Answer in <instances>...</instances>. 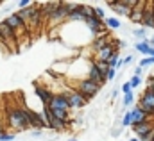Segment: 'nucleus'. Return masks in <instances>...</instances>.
<instances>
[{"label": "nucleus", "instance_id": "obj_32", "mask_svg": "<svg viewBox=\"0 0 154 141\" xmlns=\"http://www.w3.org/2000/svg\"><path fill=\"white\" fill-rule=\"evenodd\" d=\"M118 95H120V88H115V89L111 91V98L115 100V98H116V97H118Z\"/></svg>", "mask_w": 154, "mask_h": 141}, {"label": "nucleus", "instance_id": "obj_34", "mask_svg": "<svg viewBox=\"0 0 154 141\" xmlns=\"http://www.w3.org/2000/svg\"><path fill=\"white\" fill-rule=\"evenodd\" d=\"M147 141H154V129H152V132L149 134V138H147Z\"/></svg>", "mask_w": 154, "mask_h": 141}, {"label": "nucleus", "instance_id": "obj_14", "mask_svg": "<svg viewBox=\"0 0 154 141\" xmlns=\"http://www.w3.org/2000/svg\"><path fill=\"white\" fill-rule=\"evenodd\" d=\"M131 116H133V127L136 125H142V123H147L149 122V114L143 112L138 106H134V109H131Z\"/></svg>", "mask_w": 154, "mask_h": 141}, {"label": "nucleus", "instance_id": "obj_19", "mask_svg": "<svg viewBox=\"0 0 154 141\" xmlns=\"http://www.w3.org/2000/svg\"><path fill=\"white\" fill-rule=\"evenodd\" d=\"M134 50L136 52H140L142 56H145V57H149V52H151V46L145 43V41H136L134 43Z\"/></svg>", "mask_w": 154, "mask_h": 141}, {"label": "nucleus", "instance_id": "obj_30", "mask_svg": "<svg viewBox=\"0 0 154 141\" xmlns=\"http://www.w3.org/2000/svg\"><path fill=\"white\" fill-rule=\"evenodd\" d=\"M142 71H143V68L138 64V66H134V68H133V75H138V77H142Z\"/></svg>", "mask_w": 154, "mask_h": 141}, {"label": "nucleus", "instance_id": "obj_13", "mask_svg": "<svg viewBox=\"0 0 154 141\" xmlns=\"http://www.w3.org/2000/svg\"><path fill=\"white\" fill-rule=\"evenodd\" d=\"M116 52H118V46H116V43H111V45H108L106 48H102L100 52H97L95 54V59H100V61H109L113 56H115Z\"/></svg>", "mask_w": 154, "mask_h": 141}, {"label": "nucleus", "instance_id": "obj_1", "mask_svg": "<svg viewBox=\"0 0 154 141\" xmlns=\"http://www.w3.org/2000/svg\"><path fill=\"white\" fill-rule=\"evenodd\" d=\"M7 123L16 132H23V130L31 129V123H29V118H27L23 107H11L7 111Z\"/></svg>", "mask_w": 154, "mask_h": 141}, {"label": "nucleus", "instance_id": "obj_23", "mask_svg": "<svg viewBox=\"0 0 154 141\" xmlns=\"http://www.w3.org/2000/svg\"><path fill=\"white\" fill-rule=\"evenodd\" d=\"M122 127L125 129V127H133V116H131V111H127L125 114H124V118H122Z\"/></svg>", "mask_w": 154, "mask_h": 141}, {"label": "nucleus", "instance_id": "obj_3", "mask_svg": "<svg viewBox=\"0 0 154 141\" xmlns=\"http://www.w3.org/2000/svg\"><path fill=\"white\" fill-rule=\"evenodd\" d=\"M63 95L66 97V100H68V104H70V109H82L84 106H88L90 102L86 100V97L84 95H81L77 89L74 88H70V89H65L63 91Z\"/></svg>", "mask_w": 154, "mask_h": 141}, {"label": "nucleus", "instance_id": "obj_39", "mask_svg": "<svg viewBox=\"0 0 154 141\" xmlns=\"http://www.w3.org/2000/svg\"><path fill=\"white\" fill-rule=\"evenodd\" d=\"M0 5H2V0H0Z\"/></svg>", "mask_w": 154, "mask_h": 141}, {"label": "nucleus", "instance_id": "obj_2", "mask_svg": "<svg viewBox=\"0 0 154 141\" xmlns=\"http://www.w3.org/2000/svg\"><path fill=\"white\" fill-rule=\"evenodd\" d=\"M74 89H77L81 95H84L86 97V100L88 102H91L99 93H100V89H102V86H99V84H95L93 80H90L88 77L86 79H81V80H77L75 88Z\"/></svg>", "mask_w": 154, "mask_h": 141}, {"label": "nucleus", "instance_id": "obj_26", "mask_svg": "<svg viewBox=\"0 0 154 141\" xmlns=\"http://www.w3.org/2000/svg\"><path fill=\"white\" fill-rule=\"evenodd\" d=\"M129 84H131V88H133V89H136V88L142 84V77H138V75H131Z\"/></svg>", "mask_w": 154, "mask_h": 141}, {"label": "nucleus", "instance_id": "obj_35", "mask_svg": "<svg viewBox=\"0 0 154 141\" xmlns=\"http://www.w3.org/2000/svg\"><path fill=\"white\" fill-rule=\"evenodd\" d=\"M129 141H140V138H129Z\"/></svg>", "mask_w": 154, "mask_h": 141}, {"label": "nucleus", "instance_id": "obj_37", "mask_svg": "<svg viewBox=\"0 0 154 141\" xmlns=\"http://www.w3.org/2000/svg\"><path fill=\"white\" fill-rule=\"evenodd\" d=\"M68 141H79V140H75V138H70V140H68Z\"/></svg>", "mask_w": 154, "mask_h": 141}, {"label": "nucleus", "instance_id": "obj_12", "mask_svg": "<svg viewBox=\"0 0 154 141\" xmlns=\"http://www.w3.org/2000/svg\"><path fill=\"white\" fill-rule=\"evenodd\" d=\"M0 32H2V39H4L5 43L14 45V41H16V32L5 23V20H0Z\"/></svg>", "mask_w": 154, "mask_h": 141}, {"label": "nucleus", "instance_id": "obj_21", "mask_svg": "<svg viewBox=\"0 0 154 141\" xmlns=\"http://www.w3.org/2000/svg\"><path fill=\"white\" fill-rule=\"evenodd\" d=\"M133 102H134V91H131V93H127V95H124V100H122V107H127L133 106Z\"/></svg>", "mask_w": 154, "mask_h": 141}, {"label": "nucleus", "instance_id": "obj_27", "mask_svg": "<svg viewBox=\"0 0 154 141\" xmlns=\"http://www.w3.org/2000/svg\"><path fill=\"white\" fill-rule=\"evenodd\" d=\"M151 64H154V57H143V59L140 61V66H142V68H149Z\"/></svg>", "mask_w": 154, "mask_h": 141}, {"label": "nucleus", "instance_id": "obj_7", "mask_svg": "<svg viewBox=\"0 0 154 141\" xmlns=\"http://www.w3.org/2000/svg\"><path fill=\"white\" fill-rule=\"evenodd\" d=\"M143 29H154V2H145V11H143V20L142 25Z\"/></svg>", "mask_w": 154, "mask_h": 141}, {"label": "nucleus", "instance_id": "obj_22", "mask_svg": "<svg viewBox=\"0 0 154 141\" xmlns=\"http://www.w3.org/2000/svg\"><path fill=\"white\" fill-rule=\"evenodd\" d=\"M93 13H95L97 18H100V20L106 22V18H108V16H106V9H102L100 5H93Z\"/></svg>", "mask_w": 154, "mask_h": 141}, {"label": "nucleus", "instance_id": "obj_17", "mask_svg": "<svg viewBox=\"0 0 154 141\" xmlns=\"http://www.w3.org/2000/svg\"><path fill=\"white\" fill-rule=\"evenodd\" d=\"M93 63H95V66L99 68V71L102 73V77L108 80V73H109V70H111V68H109V64H108L106 61H100V59H93Z\"/></svg>", "mask_w": 154, "mask_h": 141}, {"label": "nucleus", "instance_id": "obj_31", "mask_svg": "<svg viewBox=\"0 0 154 141\" xmlns=\"http://www.w3.org/2000/svg\"><path fill=\"white\" fill-rule=\"evenodd\" d=\"M41 134H43V130H41V129H34V130L31 132V136H32V138H41Z\"/></svg>", "mask_w": 154, "mask_h": 141}, {"label": "nucleus", "instance_id": "obj_20", "mask_svg": "<svg viewBox=\"0 0 154 141\" xmlns=\"http://www.w3.org/2000/svg\"><path fill=\"white\" fill-rule=\"evenodd\" d=\"M131 34L134 36V38H140V41H143L147 34H149V29H143V27H133L131 29Z\"/></svg>", "mask_w": 154, "mask_h": 141}, {"label": "nucleus", "instance_id": "obj_36", "mask_svg": "<svg viewBox=\"0 0 154 141\" xmlns=\"http://www.w3.org/2000/svg\"><path fill=\"white\" fill-rule=\"evenodd\" d=\"M4 132V125H2V122H0V134Z\"/></svg>", "mask_w": 154, "mask_h": 141}, {"label": "nucleus", "instance_id": "obj_33", "mask_svg": "<svg viewBox=\"0 0 154 141\" xmlns=\"http://www.w3.org/2000/svg\"><path fill=\"white\" fill-rule=\"evenodd\" d=\"M124 63H125V64H131V63H133V56H127V57H124Z\"/></svg>", "mask_w": 154, "mask_h": 141}, {"label": "nucleus", "instance_id": "obj_10", "mask_svg": "<svg viewBox=\"0 0 154 141\" xmlns=\"http://www.w3.org/2000/svg\"><path fill=\"white\" fill-rule=\"evenodd\" d=\"M133 129V134L136 136V138H140V141H147V138H149V134L152 132L154 125L152 123H142V125H136V127H131Z\"/></svg>", "mask_w": 154, "mask_h": 141}, {"label": "nucleus", "instance_id": "obj_25", "mask_svg": "<svg viewBox=\"0 0 154 141\" xmlns=\"http://www.w3.org/2000/svg\"><path fill=\"white\" fill-rule=\"evenodd\" d=\"M0 141H16V136H14V132L4 130V132L0 134Z\"/></svg>", "mask_w": 154, "mask_h": 141}, {"label": "nucleus", "instance_id": "obj_28", "mask_svg": "<svg viewBox=\"0 0 154 141\" xmlns=\"http://www.w3.org/2000/svg\"><path fill=\"white\" fill-rule=\"evenodd\" d=\"M120 91H122V95H127V93H131V91H134V89L131 88L129 82H124V84H120Z\"/></svg>", "mask_w": 154, "mask_h": 141}, {"label": "nucleus", "instance_id": "obj_29", "mask_svg": "<svg viewBox=\"0 0 154 141\" xmlns=\"http://www.w3.org/2000/svg\"><path fill=\"white\" fill-rule=\"evenodd\" d=\"M116 75H118V73H116V70H115V68H111V70H109V73H108V82H109V80H115Z\"/></svg>", "mask_w": 154, "mask_h": 141}, {"label": "nucleus", "instance_id": "obj_11", "mask_svg": "<svg viewBox=\"0 0 154 141\" xmlns=\"http://www.w3.org/2000/svg\"><path fill=\"white\" fill-rule=\"evenodd\" d=\"M34 95L41 100V104H43V106H48V104H50V100H52V97H54V93H52L48 88L39 86V84H34Z\"/></svg>", "mask_w": 154, "mask_h": 141}, {"label": "nucleus", "instance_id": "obj_9", "mask_svg": "<svg viewBox=\"0 0 154 141\" xmlns=\"http://www.w3.org/2000/svg\"><path fill=\"white\" fill-rule=\"evenodd\" d=\"M88 79L90 80H93L95 84H99V86H106V79L102 77V73L99 71V68L95 66V63L93 61H90V64H88Z\"/></svg>", "mask_w": 154, "mask_h": 141}, {"label": "nucleus", "instance_id": "obj_18", "mask_svg": "<svg viewBox=\"0 0 154 141\" xmlns=\"http://www.w3.org/2000/svg\"><path fill=\"white\" fill-rule=\"evenodd\" d=\"M106 27L115 31V29H122L124 23H122L120 18H116V16H108V18H106Z\"/></svg>", "mask_w": 154, "mask_h": 141}, {"label": "nucleus", "instance_id": "obj_40", "mask_svg": "<svg viewBox=\"0 0 154 141\" xmlns=\"http://www.w3.org/2000/svg\"><path fill=\"white\" fill-rule=\"evenodd\" d=\"M152 38H154V36H152Z\"/></svg>", "mask_w": 154, "mask_h": 141}, {"label": "nucleus", "instance_id": "obj_5", "mask_svg": "<svg viewBox=\"0 0 154 141\" xmlns=\"http://www.w3.org/2000/svg\"><path fill=\"white\" fill-rule=\"evenodd\" d=\"M4 20H5V23H7L14 32H23V31L27 29V23L18 16V13H16V11H14V13H9Z\"/></svg>", "mask_w": 154, "mask_h": 141}, {"label": "nucleus", "instance_id": "obj_24", "mask_svg": "<svg viewBox=\"0 0 154 141\" xmlns=\"http://www.w3.org/2000/svg\"><path fill=\"white\" fill-rule=\"evenodd\" d=\"M122 132H124V127H122V125H113L111 130H109V136H111V138H120Z\"/></svg>", "mask_w": 154, "mask_h": 141}, {"label": "nucleus", "instance_id": "obj_15", "mask_svg": "<svg viewBox=\"0 0 154 141\" xmlns=\"http://www.w3.org/2000/svg\"><path fill=\"white\" fill-rule=\"evenodd\" d=\"M143 11H145V2H143V0H140L138 7H136L134 11H131L129 22H131V23H138V25H142V20H143Z\"/></svg>", "mask_w": 154, "mask_h": 141}, {"label": "nucleus", "instance_id": "obj_8", "mask_svg": "<svg viewBox=\"0 0 154 141\" xmlns=\"http://www.w3.org/2000/svg\"><path fill=\"white\" fill-rule=\"evenodd\" d=\"M111 38H113V36L109 34V32H104V34L97 36V38L91 41V48H93V52L97 54V52H100L102 48H106L108 45H111Z\"/></svg>", "mask_w": 154, "mask_h": 141}, {"label": "nucleus", "instance_id": "obj_38", "mask_svg": "<svg viewBox=\"0 0 154 141\" xmlns=\"http://www.w3.org/2000/svg\"><path fill=\"white\" fill-rule=\"evenodd\" d=\"M0 41H4V39H2V32H0Z\"/></svg>", "mask_w": 154, "mask_h": 141}, {"label": "nucleus", "instance_id": "obj_4", "mask_svg": "<svg viewBox=\"0 0 154 141\" xmlns=\"http://www.w3.org/2000/svg\"><path fill=\"white\" fill-rule=\"evenodd\" d=\"M136 106L140 107L143 112H147L149 116H152V114H154V95H152V93L143 91V93L140 95V98H138Z\"/></svg>", "mask_w": 154, "mask_h": 141}, {"label": "nucleus", "instance_id": "obj_6", "mask_svg": "<svg viewBox=\"0 0 154 141\" xmlns=\"http://www.w3.org/2000/svg\"><path fill=\"white\" fill-rule=\"evenodd\" d=\"M47 107H48L50 111H56V109H65V111H72V109H70V104H68V100H66V97H65L63 93H54V97H52L50 104H48Z\"/></svg>", "mask_w": 154, "mask_h": 141}, {"label": "nucleus", "instance_id": "obj_16", "mask_svg": "<svg viewBox=\"0 0 154 141\" xmlns=\"http://www.w3.org/2000/svg\"><path fill=\"white\" fill-rule=\"evenodd\" d=\"M108 7H111L113 9V13H115L116 16H131V11L122 4V2H108Z\"/></svg>", "mask_w": 154, "mask_h": 141}]
</instances>
